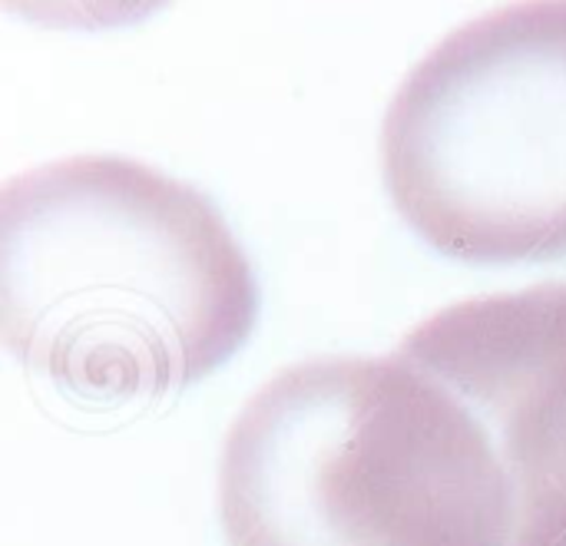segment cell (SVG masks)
<instances>
[{"instance_id":"1","label":"cell","mask_w":566,"mask_h":546,"mask_svg":"<svg viewBox=\"0 0 566 546\" xmlns=\"http://www.w3.org/2000/svg\"><path fill=\"white\" fill-rule=\"evenodd\" d=\"M259 285L192 186L123 156H70L0 192V332L83 398H159L209 378L252 335Z\"/></svg>"},{"instance_id":"2","label":"cell","mask_w":566,"mask_h":546,"mask_svg":"<svg viewBox=\"0 0 566 546\" xmlns=\"http://www.w3.org/2000/svg\"><path fill=\"white\" fill-rule=\"evenodd\" d=\"M229 546H511L504 464L468 405L398 355L312 358L239 411L219 461Z\"/></svg>"},{"instance_id":"3","label":"cell","mask_w":566,"mask_h":546,"mask_svg":"<svg viewBox=\"0 0 566 546\" xmlns=\"http://www.w3.org/2000/svg\"><path fill=\"white\" fill-rule=\"evenodd\" d=\"M381 172L405 222L444 255L566 259V0L451 30L388 103Z\"/></svg>"},{"instance_id":"4","label":"cell","mask_w":566,"mask_h":546,"mask_svg":"<svg viewBox=\"0 0 566 546\" xmlns=\"http://www.w3.org/2000/svg\"><path fill=\"white\" fill-rule=\"evenodd\" d=\"M398 351L488 431L511 481V546H566V282L454 302Z\"/></svg>"}]
</instances>
